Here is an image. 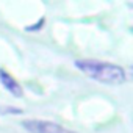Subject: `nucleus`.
I'll return each instance as SVG.
<instances>
[{
  "mask_svg": "<svg viewBox=\"0 0 133 133\" xmlns=\"http://www.w3.org/2000/svg\"><path fill=\"white\" fill-rule=\"evenodd\" d=\"M44 22H45V19L42 17V19H39V22L35 24V27H30V28L27 27V30H28V31H31V30H39V28H42V24H44Z\"/></svg>",
  "mask_w": 133,
  "mask_h": 133,
  "instance_id": "39448f33",
  "label": "nucleus"
},
{
  "mask_svg": "<svg viewBox=\"0 0 133 133\" xmlns=\"http://www.w3.org/2000/svg\"><path fill=\"white\" fill-rule=\"evenodd\" d=\"M22 127L28 133H77L71 128H66L52 121H41V119H28L22 122Z\"/></svg>",
  "mask_w": 133,
  "mask_h": 133,
  "instance_id": "f03ea898",
  "label": "nucleus"
},
{
  "mask_svg": "<svg viewBox=\"0 0 133 133\" xmlns=\"http://www.w3.org/2000/svg\"><path fill=\"white\" fill-rule=\"evenodd\" d=\"M0 113H2V114H21L22 110L13 108V107H0Z\"/></svg>",
  "mask_w": 133,
  "mask_h": 133,
  "instance_id": "20e7f679",
  "label": "nucleus"
},
{
  "mask_svg": "<svg viewBox=\"0 0 133 133\" xmlns=\"http://www.w3.org/2000/svg\"><path fill=\"white\" fill-rule=\"evenodd\" d=\"M0 83H2V85L5 86V89L10 91L14 97H22V94H24L22 86H21L8 72H5L3 69H0Z\"/></svg>",
  "mask_w": 133,
  "mask_h": 133,
  "instance_id": "7ed1b4c3",
  "label": "nucleus"
},
{
  "mask_svg": "<svg viewBox=\"0 0 133 133\" xmlns=\"http://www.w3.org/2000/svg\"><path fill=\"white\" fill-rule=\"evenodd\" d=\"M75 68L86 77L100 82L103 85H122L127 78L125 71L117 64L96 61V59H77Z\"/></svg>",
  "mask_w": 133,
  "mask_h": 133,
  "instance_id": "f257e3e1",
  "label": "nucleus"
}]
</instances>
